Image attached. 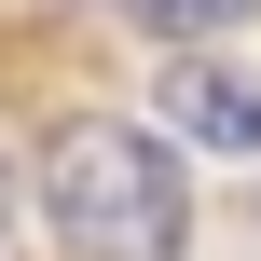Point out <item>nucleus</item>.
Here are the masks:
<instances>
[{
    "instance_id": "7ed1b4c3",
    "label": "nucleus",
    "mask_w": 261,
    "mask_h": 261,
    "mask_svg": "<svg viewBox=\"0 0 261 261\" xmlns=\"http://www.w3.org/2000/svg\"><path fill=\"white\" fill-rule=\"evenodd\" d=\"M124 28H151V41H193V28H234V14H261V0H110Z\"/></svg>"
},
{
    "instance_id": "f03ea898",
    "label": "nucleus",
    "mask_w": 261,
    "mask_h": 261,
    "mask_svg": "<svg viewBox=\"0 0 261 261\" xmlns=\"http://www.w3.org/2000/svg\"><path fill=\"white\" fill-rule=\"evenodd\" d=\"M165 124L248 165V151H261V83H248V69H206V55H179V69H165Z\"/></svg>"
},
{
    "instance_id": "f257e3e1",
    "label": "nucleus",
    "mask_w": 261,
    "mask_h": 261,
    "mask_svg": "<svg viewBox=\"0 0 261 261\" xmlns=\"http://www.w3.org/2000/svg\"><path fill=\"white\" fill-rule=\"evenodd\" d=\"M41 220H55L69 261H179V234H193V179H179V151H165L151 124L83 110V124L41 151Z\"/></svg>"
},
{
    "instance_id": "20e7f679",
    "label": "nucleus",
    "mask_w": 261,
    "mask_h": 261,
    "mask_svg": "<svg viewBox=\"0 0 261 261\" xmlns=\"http://www.w3.org/2000/svg\"><path fill=\"white\" fill-rule=\"evenodd\" d=\"M0 220H14V179H0Z\"/></svg>"
}]
</instances>
